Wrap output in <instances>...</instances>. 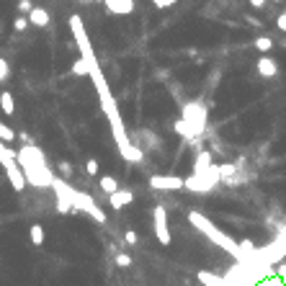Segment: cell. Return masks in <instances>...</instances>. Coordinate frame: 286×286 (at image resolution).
Instances as JSON below:
<instances>
[{
  "mask_svg": "<svg viewBox=\"0 0 286 286\" xmlns=\"http://www.w3.org/2000/svg\"><path fill=\"white\" fill-rule=\"evenodd\" d=\"M88 75H91L93 80V85H95V91H98V98H101V109L106 114V119H109L111 124V134H114V139H116V147H119V155L124 160H129V163H142V150L139 147H134L129 137H127V127H124V121H121V114H119V106H116V98L111 93V88L109 83H106V77H103V70L101 65H91L88 67Z\"/></svg>",
  "mask_w": 286,
  "mask_h": 286,
  "instance_id": "cell-1",
  "label": "cell"
},
{
  "mask_svg": "<svg viewBox=\"0 0 286 286\" xmlns=\"http://www.w3.org/2000/svg\"><path fill=\"white\" fill-rule=\"evenodd\" d=\"M16 160H19L21 171H23V178L29 186H37V189H49L52 181H55V173L52 168L47 165L44 155L39 153V147L34 145H26L16 153Z\"/></svg>",
  "mask_w": 286,
  "mask_h": 286,
  "instance_id": "cell-2",
  "label": "cell"
},
{
  "mask_svg": "<svg viewBox=\"0 0 286 286\" xmlns=\"http://www.w3.org/2000/svg\"><path fill=\"white\" fill-rule=\"evenodd\" d=\"M189 222L201 232V235H207V237L211 240V243H217L222 250H227L229 255H235L240 263H245V261H248L245 253L240 250V243H235V240H232L229 235H225V232H222L217 225H214V222H209L207 217H204V214H199V211H189Z\"/></svg>",
  "mask_w": 286,
  "mask_h": 286,
  "instance_id": "cell-3",
  "label": "cell"
},
{
  "mask_svg": "<svg viewBox=\"0 0 286 286\" xmlns=\"http://www.w3.org/2000/svg\"><path fill=\"white\" fill-rule=\"evenodd\" d=\"M0 163H3V168H5V178H8V183H11L13 191H23L26 186H29L26 178H23V171H21L19 160H16V153L8 147V142H3V139H0Z\"/></svg>",
  "mask_w": 286,
  "mask_h": 286,
  "instance_id": "cell-4",
  "label": "cell"
},
{
  "mask_svg": "<svg viewBox=\"0 0 286 286\" xmlns=\"http://www.w3.org/2000/svg\"><path fill=\"white\" fill-rule=\"evenodd\" d=\"M222 181L219 178V168L217 165H209L207 171L201 173H193L191 178H183V191H193V193H207L211 191L214 186Z\"/></svg>",
  "mask_w": 286,
  "mask_h": 286,
  "instance_id": "cell-5",
  "label": "cell"
},
{
  "mask_svg": "<svg viewBox=\"0 0 286 286\" xmlns=\"http://www.w3.org/2000/svg\"><path fill=\"white\" fill-rule=\"evenodd\" d=\"M67 193H70V201H73V209L85 211L93 222H98V225H106V211L93 201V196H91V193H83V191L73 189V186H70V191H67Z\"/></svg>",
  "mask_w": 286,
  "mask_h": 286,
  "instance_id": "cell-6",
  "label": "cell"
},
{
  "mask_svg": "<svg viewBox=\"0 0 286 286\" xmlns=\"http://www.w3.org/2000/svg\"><path fill=\"white\" fill-rule=\"evenodd\" d=\"M183 121H186V127L191 129V134L196 137V134H201L204 132V121H207V109L199 103H189L183 109Z\"/></svg>",
  "mask_w": 286,
  "mask_h": 286,
  "instance_id": "cell-7",
  "label": "cell"
},
{
  "mask_svg": "<svg viewBox=\"0 0 286 286\" xmlns=\"http://www.w3.org/2000/svg\"><path fill=\"white\" fill-rule=\"evenodd\" d=\"M153 225H155V237L160 245H171V229H168V209L165 207H155L153 209Z\"/></svg>",
  "mask_w": 286,
  "mask_h": 286,
  "instance_id": "cell-8",
  "label": "cell"
},
{
  "mask_svg": "<svg viewBox=\"0 0 286 286\" xmlns=\"http://www.w3.org/2000/svg\"><path fill=\"white\" fill-rule=\"evenodd\" d=\"M150 189H155V191H183V178H178V175H153L150 178Z\"/></svg>",
  "mask_w": 286,
  "mask_h": 286,
  "instance_id": "cell-9",
  "label": "cell"
},
{
  "mask_svg": "<svg viewBox=\"0 0 286 286\" xmlns=\"http://www.w3.org/2000/svg\"><path fill=\"white\" fill-rule=\"evenodd\" d=\"M132 201H134V193L129 189H116L114 193H109V207L116 209V211H121L124 207H129Z\"/></svg>",
  "mask_w": 286,
  "mask_h": 286,
  "instance_id": "cell-10",
  "label": "cell"
},
{
  "mask_svg": "<svg viewBox=\"0 0 286 286\" xmlns=\"http://www.w3.org/2000/svg\"><path fill=\"white\" fill-rule=\"evenodd\" d=\"M101 3L114 16H129L134 11V0H101Z\"/></svg>",
  "mask_w": 286,
  "mask_h": 286,
  "instance_id": "cell-11",
  "label": "cell"
},
{
  "mask_svg": "<svg viewBox=\"0 0 286 286\" xmlns=\"http://www.w3.org/2000/svg\"><path fill=\"white\" fill-rule=\"evenodd\" d=\"M26 19H29V23H31V26H37V29H44V26H49V21H52V19H49V13L44 11V8H39V5H34Z\"/></svg>",
  "mask_w": 286,
  "mask_h": 286,
  "instance_id": "cell-12",
  "label": "cell"
},
{
  "mask_svg": "<svg viewBox=\"0 0 286 286\" xmlns=\"http://www.w3.org/2000/svg\"><path fill=\"white\" fill-rule=\"evenodd\" d=\"M258 73H261L263 77H273L276 73H279V65H276V59L273 57H261L258 59Z\"/></svg>",
  "mask_w": 286,
  "mask_h": 286,
  "instance_id": "cell-13",
  "label": "cell"
},
{
  "mask_svg": "<svg viewBox=\"0 0 286 286\" xmlns=\"http://www.w3.org/2000/svg\"><path fill=\"white\" fill-rule=\"evenodd\" d=\"M199 281H201L204 286H227V284H229L225 276H214V273H209V271H199Z\"/></svg>",
  "mask_w": 286,
  "mask_h": 286,
  "instance_id": "cell-14",
  "label": "cell"
},
{
  "mask_svg": "<svg viewBox=\"0 0 286 286\" xmlns=\"http://www.w3.org/2000/svg\"><path fill=\"white\" fill-rule=\"evenodd\" d=\"M0 109H3L5 116H13V114H16V101H13V93H11V91H3V93H0Z\"/></svg>",
  "mask_w": 286,
  "mask_h": 286,
  "instance_id": "cell-15",
  "label": "cell"
},
{
  "mask_svg": "<svg viewBox=\"0 0 286 286\" xmlns=\"http://www.w3.org/2000/svg\"><path fill=\"white\" fill-rule=\"evenodd\" d=\"M211 165V153H199V157H196V163H193V173H201V171H207V168Z\"/></svg>",
  "mask_w": 286,
  "mask_h": 286,
  "instance_id": "cell-16",
  "label": "cell"
},
{
  "mask_svg": "<svg viewBox=\"0 0 286 286\" xmlns=\"http://www.w3.org/2000/svg\"><path fill=\"white\" fill-rule=\"evenodd\" d=\"M98 186H101V191H103V193H114L116 189H119V181H116L114 175H101Z\"/></svg>",
  "mask_w": 286,
  "mask_h": 286,
  "instance_id": "cell-17",
  "label": "cell"
},
{
  "mask_svg": "<svg viewBox=\"0 0 286 286\" xmlns=\"http://www.w3.org/2000/svg\"><path fill=\"white\" fill-rule=\"evenodd\" d=\"M29 237H31V243L37 245V248L44 245V227L41 225H31L29 227Z\"/></svg>",
  "mask_w": 286,
  "mask_h": 286,
  "instance_id": "cell-18",
  "label": "cell"
},
{
  "mask_svg": "<svg viewBox=\"0 0 286 286\" xmlns=\"http://www.w3.org/2000/svg\"><path fill=\"white\" fill-rule=\"evenodd\" d=\"M255 49L263 52V55H268V52L273 49V39H271V37H258V39H255Z\"/></svg>",
  "mask_w": 286,
  "mask_h": 286,
  "instance_id": "cell-19",
  "label": "cell"
},
{
  "mask_svg": "<svg viewBox=\"0 0 286 286\" xmlns=\"http://www.w3.org/2000/svg\"><path fill=\"white\" fill-rule=\"evenodd\" d=\"M73 75H77V77H85V75H88V65H85L83 57L73 62Z\"/></svg>",
  "mask_w": 286,
  "mask_h": 286,
  "instance_id": "cell-20",
  "label": "cell"
},
{
  "mask_svg": "<svg viewBox=\"0 0 286 286\" xmlns=\"http://www.w3.org/2000/svg\"><path fill=\"white\" fill-rule=\"evenodd\" d=\"M0 139H3V142H13L16 139V132L11 127H5L3 121H0Z\"/></svg>",
  "mask_w": 286,
  "mask_h": 286,
  "instance_id": "cell-21",
  "label": "cell"
},
{
  "mask_svg": "<svg viewBox=\"0 0 286 286\" xmlns=\"http://www.w3.org/2000/svg\"><path fill=\"white\" fill-rule=\"evenodd\" d=\"M8 77H11V65H8V62L0 57V83H5Z\"/></svg>",
  "mask_w": 286,
  "mask_h": 286,
  "instance_id": "cell-22",
  "label": "cell"
},
{
  "mask_svg": "<svg viewBox=\"0 0 286 286\" xmlns=\"http://www.w3.org/2000/svg\"><path fill=\"white\" fill-rule=\"evenodd\" d=\"M217 168H219V178H229V175H235V171H237V168H235V165H229V163L217 165Z\"/></svg>",
  "mask_w": 286,
  "mask_h": 286,
  "instance_id": "cell-23",
  "label": "cell"
},
{
  "mask_svg": "<svg viewBox=\"0 0 286 286\" xmlns=\"http://www.w3.org/2000/svg\"><path fill=\"white\" fill-rule=\"evenodd\" d=\"M57 168H59V175H62V178H70V175L75 173V171H73V165H70L67 160H62V163H59Z\"/></svg>",
  "mask_w": 286,
  "mask_h": 286,
  "instance_id": "cell-24",
  "label": "cell"
},
{
  "mask_svg": "<svg viewBox=\"0 0 286 286\" xmlns=\"http://www.w3.org/2000/svg\"><path fill=\"white\" fill-rule=\"evenodd\" d=\"M29 26H31V23H29V19H26V16H19V19L13 21V29H16V31H26Z\"/></svg>",
  "mask_w": 286,
  "mask_h": 286,
  "instance_id": "cell-25",
  "label": "cell"
},
{
  "mask_svg": "<svg viewBox=\"0 0 286 286\" xmlns=\"http://www.w3.org/2000/svg\"><path fill=\"white\" fill-rule=\"evenodd\" d=\"M116 266H119V268H129L132 266L129 253H119V255H116Z\"/></svg>",
  "mask_w": 286,
  "mask_h": 286,
  "instance_id": "cell-26",
  "label": "cell"
},
{
  "mask_svg": "<svg viewBox=\"0 0 286 286\" xmlns=\"http://www.w3.org/2000/svg\"><path fill=\"white\" fill-rule=\"evenodd\" d=\"M150 3H153L155 8H160V11H165V8H173L178 0H150Z\"/></svg>",
  "mask_w": 286,
  "mask_h": 286,
  "instance_id": "cell-27",
  "label": "cell"
},
{
  "mask_svg": "<svg viewBox=\"0 0 286 286\" xmlns=\"http://www.w3.org/2000/svg\"><path fill=\"white\" fill-rule=\"evenodd\" d=\"M85 173L88 175H98V163H95V160H88V163H85Z\"/></svg>",
  "mask_w": 286,
  "mask_h": 286,
  "instance_id": "cell-28",
  "label": "cell"
},
{
  "mask_svg": "<svg viewBox=\"0 0 286 286\" xmlns=\"http://www.w3.org/2000/svg\"><path fill=\"white\" fill-rule=\"evenodd\" d=\"M31 8H34V5H31V0H19V11H21L23 16H29Z\"/></svg>",
  "mask_w": 286,
  "mask_h": 286,
  "instance_id": "cell-29",
  "label": "cell"
},
{
  "mask_svg": "<svg viewBox=\"0 0 286 286\" xmlns=\"http://www.w3.org/2000/svg\"><path fill=\"white\" fill-rule=\"evenodd\" d=\"M124 240H127L129 245H137V240H139V237H137V232H134V229H127V235H124Z\"/></svg>",
  "mask_w": 286,
  "mask_h": 286,
  "instance_id": "cell-30",
  "label": "cell"
},
{
  "mask_svg": "<svg viewBox=\"0 0 286 286\" xmlns=\"http://www.w3.org/2000/svg\"><path fill=\"white\" fill-rule=\"evenodd\" d=\"M276 26H279V31H284V34H286V11L279 16V19H276Z\"/></svg>",
  "mask_w": 286,
  "mask_h": 286,
  "instance_id": "cell-31",
  "label": "cell"
},
{
  "mask_svg": "<svg viewBox=\"0 0 286 286\" xmlns=\"http://www.w3.org/2000/svg\"><path fill=\"white\" fill-rule=\"evenodd\" d=\"M250 5H253V8H263L266 0H250Z\"/></svg>",
  "mask_w": 286,
  "mask_h": 286,
  "instance_id": "cell-32",
  "label": "cell"
},
{
  "mask_svg": "<svg viewBox=\"0 0 286 286\" xmlns=\"http://www.w3.org/2000/svg\"><path fill=\"white\" fill-rule=\"evenodd\" d=\"M248 23H250V26H263V23L258 21V19H250V16H248Z\"/></svg>",
  "mask_w": 286,
  "mask_h": 286,
  "instance_id": "cell-33",
  "label": "cell"
},
{
  "mask_svg": "<svg viewBox=\"0 0 286 286\" xmlns=\"http://www.w3.org/2000/svg\"><path fill=\"white\" fill-rule=\"evenodd\" d=\"M77 3H91V0H77Z\"/></svg>",
  "mask_w": 286,
  "mask_h": 286,
  "instance_id": "cell-34",
  "label": "cell"
},
{
  "mask_svg": "<svg viewBox=\"0 0 286 286\" xmlns=\"http://www.w3.org/2000/svg\"><path fill=\"white\" fill-rule=\"evenodd\" d=\"M93 3H101V0H93Z\"/></svg>",
  "mask_w": 286,
  "mask_h": 286,
  "instance_id": "cell-35",
  "label": "cell"
},
{
  "mask_svg": "<svg viewBox=\"0 0 286 286\" xmlns=\"http://www.w3.org/2000/svg\"><path fill=\"white\" fill-rule=\"evenodd\" d=\"M276 3H279V0H276Z\"/></svg>",
  "mask_w": 286,
  "mask_h": 286,
  "instance_id": "cell-36",
  "label": "cell"
}]
</instances>
